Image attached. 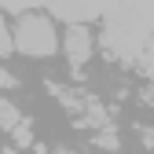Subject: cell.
Masks as SVG:
<instances>
[{
    "label": "cell",
    "mask_w": 154,
    "mask_h": 154,
    "mask_svg": "<svg viewBox=\"0 0 154 154\" xmlns=\"http://www.w3.org/2000/svg\"><path fill=\"white\" fill-rule=\"evenodd\" d=\"M11 48L22 51V55H33V59H41V55H55V51H59L55 22H51L48 15H41V11L22 15V18L11 26Z\"/></svg>",
    "instance_id": "obj_1"
},
{
    "label": "cell",
    "mask_w": 154,
    "mask_h": 154,
    "mask_svg": "<svg viewBox=\"0 0 154 154\" xmlns=\"http://www.w3.org/2000/svg\"><path fill=\"white\" fill-rule=\"evenodd\" d=\"M63 48H66V59H70L73 66H85V63L92 59V48H95L92 29H88L85 22H73V26L66 29V37H63Z\"/></svg>",
    "instance_id": "obj_2"
},
{
    "label": "cell",
    "mask_w": 154,
    "mask_h": 154,
    "mask_svg": "<svg viewBox=\"0 0 154 154\" xmlns=\"http://www.w3.org/2000/svg\"><path fill=\"white\" fill-rule=\"evenodd\" d=\"M0 125H4L8 132H15L18 125H26V121H22V114H18V110L8 103V99H0Z\"/></svg>",
    "instance_id": "obj_3"
},
{
    "label": "cell",
    "mask_w": 154,
    "mask_h": 154,
    "mask_svg": "<svg viewBox=\"0 0 154 154\" xmlns=\"http://www.w3.org/2000/svg\"><path fill=\"white\" fill-rule=\"evenodd\" d=\"M11 26H8V18L0 15V55H11Z\"/></svg>",
    "instance_id": "obj_4"
},
{
    "label": "cell",
    "mask_w": 154,
    "mask_h": 154,
    "mask_svg": "<svg viewBox=\"0 0 154 154\" xmlns=\"http://www.w3.org/2000/svg\"><path fill=\"white\" fill-rule=\"evenodd\" d=\"M0 88H15V77L8 70H0Z\"/></svg>",
    "instance_id": "obj_5"
},
{
    "label": "cell",
    "mask_w": 154,
    "mask_h": 154,
    "mask_svg": "<svg viewBox=\"0 0 154 154\" xmlns=\"http://www.w3.org/2000/svg\"><path fill=\"white\" fill-rule=\"evenodd\" d=\"M8 154H15V150H8Z\"/></svg>",
    "instance_id": "obj_6"
}]
</instances>
